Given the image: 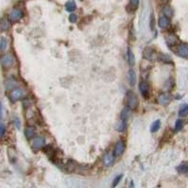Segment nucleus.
Segmentation results:
<instances>
[{"mask_svg": "<svg viewBox=\"0 0 188 188\" xmlns=\"http://www.w3.org/2000/svg\"><path fill=\"white\" fill-rule=\"evenodd\" d=\"M131 113V109L129 108L128 106L124 107L121 111V114H120V124L117 126V130L119 132H123L125 130V127H126V123L127 120L129 119V116H130Z\"/></svg>", "mask_w": 188, "mask_h": 188, "instance_id": "obj_1", "label": "nucleus"}, {"mask_svg": "<svg viewBox=\"0 0 188 188\" xmlns=\"http://www.w3.org/2000/svg\"><path fill=\"white\" fill-rule=\"evenodd\" d=\"M126 100H127V106L131 110H134L137 107L138 100H137V97L134 92H133L131 90H128L126 93Z\"/></svg>", "mask_w": 188, "mask_h": 188, "instance_id": "obj_2", "label": "nucleus"}, {"mask_svg": "<svg viewBox=\"0 0 188 188\" xmlns=\"http://www.w3.org/2000/svg\"><path fill=\"white\" fill-rule=\"evenodd\" d=\"M23 16V10L20 8H13L10 10V12L9 14V20L10 23H15L20 21Z\"/></svg>", "mask_w": 188, "mask_h": 188, "instance_id": "obj_3", "label": "nucleus"}, {"mask_svg": "<svg viewBox=\"0 0 188 188\" xmlns=\"http://www.w3.org/2000/svg\"><path fill=\"white\" fill-rule=\"evenodd\" d=\"M0 62H1L2 66L4 68H10L14 64L15 62V58L14 56L10 53H8V54H5L2 56V57L0 58Z\"/></svg>", "mask_w": 188, "mask_h": 188, "instance_id": "obj_4", "label": "nucleus"}, {"mask_svg": "<svg viewBox=\"0 0 188 188\" xmlns=\"http://www.w3.org/2000/svg\"><path fill=\"white\" fill-rule=\"evenodd\" d=\"M125 151V145H124V141L120 139L117 141V143L115 145V148H114V155L116 157H119L121 156L123 154V152Z\"/></svg>", "mask_w": 188, "mask_h": 188, "instance_id": "obj_5", "label": "nucleus"}, {"mask_svg": "<svg viewBox=\"0 0 188 188\" xmlns=\"http://www.w3.org/2000/svg\"><path fill=\"white\" fill-rule=\"evenodd\" d=\"M45 142V138L43 136H38L36 137H34L32 141V149L33 150H40L42 149Z\"/></svg>", "mask_w": 188, "mask_h": 188, "instance_id": "obj_6", "label": "nucleus"}, {"mask_svg": "<svg viewBox=\"0 0 188 188\" xmlns=\"http://www.w3.org/2000/svg\"><path fill=\"white\" fill-rule=\"evenodd\" d=\"M23 95H25V91H23L22 89H13L10 92V99H11V101L16 102V101H18V100H20L21 98H23Z\"/></svg>", "mask_w": 188, "mask_h": 188, "instance_id": "obj_7", "label": "nucleus"}, {"mask_svg": "<svg viewBox=\"0 0 188 188\" xmlns=\"http://www.w3.org/2000/svg\"><path fill=\"white\" fill-rule=\"evenodd\" d=\"M177 54L181 57H185L188 58V45L187 44H179L177 47Z\"/></svg>", "mask_w": 188, "mask_h": 188, "instance_id": "obj_8", "label": "nucleus"}, {"mask_svg": "<svg viewBox=\"0 0 188 188\" xmlns=\"http://www.w3.org/2000/svg\"><path fill=\"white\" fill-rule=\"evenodd\" d=\"M138 89L140 90L141 95H142L145 99H147L149 97V86H148V84H147V82L141 81L139 83Z\"/></svg>", "mask_w": 188, "mask_h": 188, "instance_id": "obj_9", "label": "nucleus"}, {"mask_svg": "<svg viewBox=\"0 0 188 188\" xmlns=\"http://www.w3.org/2000/svg\"><path fill=\"white\" fill-rule=\"evenodd\" d=\"M115 155L114 153H111V152H106L104 157H103V162L104 164H105L106 167H110L111 164H112L114 163V160H115Z\"/></svg>", "mask_w": 188, "mask_h": 188, "instance_id": "obj_10", "label": "nucleus"}, {"mask_svg": "<svg viewBox=\"0 0 188 188\" xmlns=\"http://www.w3.org/2000/svg\"><path fill=\"white\" fill-rule=\"evenodd\" d=\"M166 43L168 46H174L179 43V39L175 34L170 33L166 37Z\"/></svg>", "mask_w": 188, "mask_h": 188, "instance_id": "obj_11", "label": "nucleus"}, {"mask_svg": "<svg viewBox=\"0 0 188 188\" xmlns=\"http://www.w3.org/2000/svg\"><path fill=\"white\" fill-rule=\"evenodd\" d=\"M169 25H170V19L166 15L161 16L159 20H158V26L161 28H167L169 26Z\"/></svg>", "mask_w": 188, "mask_h": 188, "instance_id": "obj_12", "label": "nucleus"}, {"mask_svg": "<svg viewBox=\"0 0 188 188\" xmlns=\"http://www.w3.org/2000/svg\"><path fill=\"white\" fill-rule=\"evenodd\" d=\"M127 79H128L129 83H130L131 86L136 85V83H137V73H136V72H134L133 69H130L128 70Z\"/></svg>", "mask_w": 188, "mask_h": 188, "instance_id": "obj_13", "label": "nucleus"}, {"mask_svg": "<svg viewBox=\"0 0 188 188\" xmlns=\"http://www.w3.org/2000/svg\"><path fill=\"white\" fill-rule=\"evenodd\" d=\"M157 101L162 105H167L170 102V95L168 93H162L158 96Z\"/></svg>", "mask_w": 188, "mask_h": 188, "instance_id": "obj_14", "label": "nucleus"}, {"mask_svg": "<svg viewBox=\"0 0 188 188\" xmlns=\"http://www.w3.org/2000/svg\"><path fill=\"white\" fill-rule=\"evenodd\" d=\"M43 151H44V153L50 158V159H52V160L55 159V157L57 155V151L53 149L51 146H46V147H44V148H43Z\"/></svg>", "mask_w": 188, "mask_h": 188, "instance_id": "obj_15", "label": "nucleus"}, {"mask_svg": "<svg viewBox=\"0 0 188 188\" xmlns=\"http://www.w3.org/2000/svg\"><path fill=\"white\" fill-rule=\"evenodd\" d=\"M126 58H127V61L128 63L130 64L131 66H134V63H136V58H134V56L133 54L132 50L129 48H127V51H126Z\"/></svg>", "mask_w": 188, "mask_h": 188, "instance_id": "obj_16", "label": "nucleus"}, {"mask_svg": "<svg viewBox=\"0 0 188 188\" xmlns=\"http://www.w3.org/2000/svg\"><path fill=\"white\" fill-rule=\"evenodd\" d=\"M25 134L27 140L31 139L35 136V128L32 126H26L25 129Z\"/></svg>", "mask_w": 188, "mask_h": 188, "instance_id": "obj_17", "label": "nucleus"}, {"mask_svg": "<svg viewBox=\"0 0 188 188\" xmlns=\"http://www.w3.org/2000/svg\"><path fill=\"white\" fill-rule=\"evenodd\" d=\"M10 21L6 19V18H3L0 20V29H1L2 31H7L8 29L10 28Z\"/></svg>", "mask_w": 188, "mask_h": 188, "instance_id": "obj_18", "label": "nucleus"}, {"mask_svg": "<svg viewBox=\"0 0 188 188\" xmlns=\"http://www.w3.org/2000/svg\"><path fill=\"white\" fill-rule=\"evenodd\" d=\"M65 10L67 11H69V12H73V11H74L76 10V3H75V1H73V0H70V1L66 2Z\"/></svg>", "mask_w": 188, "mask_h": 188, "instance_id": "obj_19", "label": "nucleus"}, {"mask_svg": "<svg viewBox=\"0 0 188 188\" xmlns=\"http://www.w3.org/2000/svg\"><path fill=\"white\" fill-rule=\"evenodd\" d=\"M155 57V52L151 49V48H148V49H146L144 51V57L147 58V59H149V60H152Z\"/></svg>", "mask_w": 188, "mask_h": 188, "instance_id": "obj_20", "label": "nucleus"}, {"mask_svg": "<svg viewBox=\"0 0 188 188\" xmlns=\"http://www.w3.org/2000/svg\"><path fill=\"white\" fill-rule=\"evenodd\" d=\"M188 114V104H184L181 105V107L179 109V116L180 117H185Z\"/></svg>", "mask_w": 188, "mask_h": 188, "instance_id": "obj_21", "label": "nucleus"}, {"mask_svg": "<svg viewBox=\"0 0 188 188\" xmlns=\"http://www.w3.org/2000/svg\"><path fill=\"white\" fill-rule=\"evenodd\" d=\"M163 13L164 15H166L168 18H170V17H172L173 15V10L171 9V7H169V6H164L163 8Z\"/></svg>", "mask_w": 188, "mask_h": 188, "instance_id": "obj_22", "label": "nucleus"}, {"mask_svg": "<svg viewBox=\"0 0 188 188\" xmlns=\"http://www.w3.org/2000/svg\"><path fill=\"white\" fill-rule=\"evenodd\" d=\"M160 126H161V121H160L159 120H155V121L151 124V133H155V132H157L158 130H159Z\"/></svg>", "mask_w": 188, "mask_h": 188, "instance_id": "obj_23", "label": "nucleus"}, {"mask_svg": "<svg viewBox=\"0 0 188 188\" xmlns=\"http://www.w3.org/2000/svg\"><path fill=\"white\" fill-rule=\"evenodd\" d=\"M177 171L179 173H181V174H184L188 171V164L186 163H184V164H181L180 166L177 167Z\"/></svg>", "mask_w": 188, "mask_h": 188, "instance_id": "obj_24", "label": "nucleus"}, {"mask_svg": "<svg viewBox=\"0 0 188 188\" xmlns=\"http://www.w3.org/2000/svg\"><path fill=\"white\" fill-rule=\"evenodd\" d=\"M139 5V0H130V4H129V7H131L133 10H137L138 8Z\"/></svg>", "mask_w": 188, "mask_h": 188, "instance_id": "obj_25", "label": "nucleus"}, {"mask_svg": "<svg viewBox=\"0 0 188 188\" xmlns=\"http://www.w3.org/2000/svg\"><path fill=\"white\" fill-rule=\"evenodd\" d=\"M183 126H184L183 120H178L177 121H176V123H175V132L180 131L181 129L183 128Z\"/></svg>", "mask_w": 188, "mask_h": 188, "instance_id": "obj_26", "label": "nucleus"}, {"mask_svg": "<svg viewBox=\"0 0 188 188\" xmlns=\"http://www.w3.org/2000/svg\"><path fill=\"white\" fill-rule=\"evenodd\" d=\"M6 46H7V40H6L4 37H2L0 39V51H4Z\"/></svg>", "mask_w": 188, "mask_h": 188, "instance_id": "obj_27", "label": "nucleus"}, {"mask_svg": "<svg viewBox=\"0 0 188 188\" xmlns=\"http://www.w3.org/2000/svg\"><path fill=\"white\" fill-rule=\"evenodd\" d=\"M122 179V175H119L117 176V177H116L115 178V180H114V181H113V184H112V186L113 187H116L117 184H119V183L120 181V180Z\"/></svg>", "mask_w": 188, "mask_h": 188, "instance_id": "obj_28", "label": "nucleus"}, {"mask_svg": "<svg viewBox=\"0 0 188 188\" xmlns=\"http://www.w3.org/2000/svg\"><path fill=\"white\" fill-rule=\"evenodd\" d=\"M76 20H77V16H76V14L74 13H72L70 16H69V21L70 23H75Z\"/></svg>", "mask_w": 188, "mask_h": 188, "instance_id": "obj_29", "label": "nucleus"}, {"mask_svg": "<svg viewBox=\"0 0 188 188\" xmlns=\"http://www.w3.org/2000/svg\"><path fill=\"white\" fill-rule=\"evenodd\" d=\"M153 25H154V20H153V16L151 17V28L153 30Z\"/></svg>", "mask_w": 188, "mask_h": 188, "instance_id": "obj_30", "label": "nucleus"}, {"mask_svg": "<svg viewBox=\"0 0 188 188\" xmlns=\"http://www.w3.org/2000/svg\"><path fill=\"white\" fill-rule=\"evenodd\" d=\"M4 132H5V127L3 125H0V137L4 134Z\"/></svg>", "mask_w": 188, "mask_h": 188, "instance_id": "obj_31", "label": "nucleus"}, {"mask_svg": "<svg viewBox=\"0 0 188 188\" xmlns=\"http://www.w3.org/2000/svg\"><path fill=\"white\" fill-rule=\"evenodd\" d=\"M1 117H2V104L0 103V120H1Z\"/></svg>", "mask_w": 188, "mask_h": 188, "instance_id": "obj_32", "label": "nucleus"}, {"mask_svg": "<svg viewBox=\"0 0 188 188\" xmlns=\"http://www.w3.org/2000/svg\"><path fill=\"white\" fill-rule=\"evenodd\" d=\"M14 121H15V124H16V126H17V127H19V126H20L19 120H18V119H15V120H14Z\"/></svg>", "mask_w": 188, "mask_h": 188, "instance_id": "obj_33", "label": "nucleus"}, {"mask_svg": "<svg viewBox=\"0 0 188 188\" xmlns=\"http://www.w3.org/2000/svg\"><path fill=\"white\" fill-rule=\"evenodd\" d=\"M161 1H167V0H161Z\"/></svg>", "mask_w": 188, "mask_h": 188, "instance_id": "obj_34", "label": "nucleus"}]
</instances>
